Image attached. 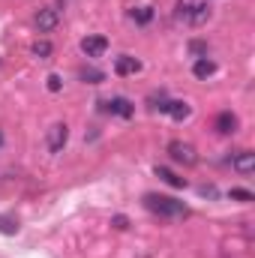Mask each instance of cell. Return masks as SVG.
<instances>
[{
  "label": "cell",
  "mask_w": 255,
  "mask_h": 258,
  "mask_svg": "<svg viewBox=\"0 0 255 258\" xmlns=\"http://www.w3.org/2000/svg\"><path fill=\"white\" fill-rule=\"evenodd\" d=\"M0 144H3V132H0Z\"/></svg>",
  "instance_id": "obj_22"
},
{
  "label": "cell",
  "mask_w": 255,
  "mask_h": 258,
  "mask_svg": "<svg viewBox=\"0 0 255 258\" xmlns=\"http://www.w3.org/2000/svg\"><path fill=\"white\" fill-rule=\"evenodd\" d=\"M48 90H51V93L60 90V75H48Z\"/></svg>",
  "instance_id": "obj_20"
},
{
  "label": "cell",
  "mask_w": 255,
  "mask_h": 258,
  "mask_svg": "<svg viewBox=\"0 0 255 258\" xmlns=\"http://www.w3.org/2000/svg\"><path fill=\"white\" fill-rule=\"evenodd\" d=\"M138 69H141V63H138L135 57H129V54H120V57L114 60V72H117V75H135Z\"/></svg>",
  "instance_id": "obj_10"
},
{
  "label": "cell",
  "mask_w": 255,
  "mask_h": 258,
  "mask_svg": "<svg viewBox=\"0 0 255 258\" xmlns=\"http://www.w3.org/2000/svg\"><path fill=\"white\" fill-rule=\"evenodd\" d=\"M168 156H171L174 162H180V165H195V162H198V150L192 147L189 141H180V138L168 144Z\"/></svg>",
  "instance_id": "obj_3"
},
{
  "label": "cell",
  "mask_w": 255,
  "mask_h": 258,
  "mask_svg": "<svg viewBox=\"0 0 255 258\" xmlns=\"http://www.w3.org/2000/svg\"><path fill=\"white\" fill-rule=\"evenodd\" d=\"M153 108H159L162 114H171L174 120H186V117H189V105H186V102H159V105H153Z\"/></svg>",
  "instance_id": "obj_8"
},
{
  "label": "cell",
  "mask_w": 255,
  "mask_h": 258,
  "mask_svg": "<svg viewBox=\"0 0 255 258\" xmlns=\"http://www.w3.org/2000/svg\"><path fill=\"white\" fill-rule=\"evenodd\" d=\"M111 225H114V228H120V231H123V228H129V219H126V216H120V213H117V216H114V219H111Z\"/></svg>",
  "instance_id": "obj_19"
},
{
  "label": "cell",
  "mask_w": 255,
  "mask_h": 258,
  "mask_svg": "<svg viewBox=\"0 0 255 258\" xmlns=\"http://www.w3.org/2000/svg\"><path fill=\"white\" fill-rule=\"evenodd\" d=\"M192 72H195V78H210V75L216 72V63H213L210 57H198L195 66H192Z\"/></svg>",
  "instance_id": "obj_13"
},
{
  "label": "cell",
  "mask_w": 255,
  "mask_h": 258,
  "mask_svg": "<svg viewBox=\"0 0 255 258\" xmlns=\"http://www.w3.org/2000/svg\"><path fill=\"white\" fill-rule=\"evenodd\" d=\"M156 177H159V180H165V183H168V186H174V189H183V186H186V180H183V177H177L174 171H168V168H162V165H156Z\"/></svg>",
  "instance_id": "obj_12"
},
{
  "label": "cell",
  "mask_w": 255,
  "mask_h": 258,
  "mask_svg": "<svg viewBox=\"0 0 255 258\" xmlns=\"http://www.w3.org/2000/svg\"><path fill=\"white\" fill-rule=\"evenodd\" d=\"M57 21H60L57 9H39V12H36V27H39L42 33L54 30V27H57Z\"/></svg>",
  "instance_id": "obj_7"
},
{
  "label": "cell",
  "mask_w": 255,
  "mask_h": 258,
  "mask_svg": "<svg viewBox=\"0 0 255 258\" xmlns=\"http://www.w3.org/2000/svg\"><path fill=\"white\" fill-rule=\"evenodd\" d=\"M231 168H234L237 174H252L255 171V153L252 150H237V153L231 156Z\"/></svg>",
  "instance_id": "obj_5"
},
{
  "label": "cell",
  "mask_w": 255,
  "mask_h": 258,
  "mask_svg": "<svg viewBox=\"0 0 255 258\" xmlns=\"http://www.w3.org/2000/svg\"><path fill=\"white\" fill-rule=\"evenodd\" d=\"M210 3L207 0H177V18L183 24H192V27H201L207 18H210Z\"/></svg>",
  "instance_id": "obj_2"
},
{
  "label": "cell",
  "mask_w": 255,
  "mask_h": 258,
  "mask_svg": "<svg viewBox=\"0 0 255 258\" xmlns=\"http://www.w3.org/2000/svg\"><path fill=\"white\" fill-rule=\"evenodd\" d=\"M105 108H108L111 114H117V117H132V111H135V108H132V102L123 99V96H114L111 102H105Z\"/></svg>",
  "instance_id": "obj_9"
},
{
  "label": "cell",
  "mask_w": 255,
  "mask_h": 258,
  "mask_svg": "<svg viewBox=\"0 0 255 258\" xmlns=\"http://www.w3.org/2000/svg\"><path fill=\"white\" fill-rule=\"evenodd\" d=\"M81 78H84V81H90V84H99L105 75H102L99 69H93V66H84V69H81Z\"/></svg>",
  "instance_id": "obj_15"
},
{
  "label": "cell",
  "mask_w": 255,
  "mask_h": 258,
  "mask_svg": "<svg viewBox=\"0 0 255 258\" xmlns=\"http://www.w3.org/2000/svg\"><path fill=\"white\" fill-rule=\"evenodd\" d=\"M0 231H3V234H15V231H18V222L9 219V216H0Z\"/></svg>",
  "instance_id": "obj_17"
},
{
  "label": "cell",
  "mask_w": 255,
  "mask_h": 258,
  "mask_svg": "<svg viewBox=\"0 0 255 258\" xmlns=\"http://www.w3.org/2000/svg\"><path fill=\"white\" fill-rule=\"evenodd\" d=\"M189 48H192V54H204V51H207V45H204V42H192Z\"/></svg>",
  "instance_id": "obj_21"
},
{
  "label": "cell",
  "mask_w": 255,
  "mask_h": 258,
  "mask_svg": "<svg viewBox=\"0 0 255 258\" xmlns=\"http://www.w3.org/2000/svg\"><path fill=\"white\" fill-rule=\"evenodd\" d=\"M231 198H234V201H252L255 195L249 192V189H231Z\"/></svg>",
  "instance_id": "obj_18"
},
{
  "label": "cell",
  "mask_w": 255,
  "mask_h": 258,
  "mask_svg": "<svg viewBox=\"0 0 255 258\" xmlns=\"http://www.w3.org/2000/svg\"><path fill=\"white\" fill-rule=\"evenodd\" d=\"M66 141H69V126L66 123H54L48 129V150L51 153H60L66 147Z\"/></svg>",
  "instance_id": "obj_4"
},
{
  "label": "cell",
  "mask_w": 255,
  "mask_h": 258,
  "mask_svg": "<svg viewBox=\"0 0 255 258\" xmlns=\"http://www.w3.org/2000/svg\"><path fill=\"white\" fill-rule=\"evenodd\" d=\"M132 21L135 24H150L153 21V6H135L132 9Z\"/></svg>",
  "instance_id": "obj_14"
},
{
  "label": "cell",
  "mask_w": 255,
  "mask_h": 258,
  "mask_svg": "<svg viewBox=\"0 0 255 258\" xmlns=\"http://www.w3.org/2000/svg\"><path fill=\"white\" fill-rule=\"evenodd\" d=\"M33 54H36V57H48V54H51V42H48V39L33 42Z\"/></svg>",
  "instance_id": "obj_16"
},
{
  "label": "cell",
  "mask_w": 255,
  "mask_h": 258,
  "mask_svg": "<svg viewBox=\"0 0 255 258\" xmlns=\"http://www.w3.org/2000/svg\"><path fill=\"white\" fill-rule=\"evenodd\" d=\"M105 48H108V39L105 36H84L81 39V51L87 57H99V54H105Z\"/></svg>",
  "instance_id": "obj_6"
},
{
  "label": "cell",
  "mask_w": 255,
  "mask_h": 258,
  "mask_svg": "<svg viewBox=\"0 0 255 258\" xmlns=\"http://www.w3.org/2000/svg\"><path fill=\"white\" fill-rule=\"evenodd\" d=\"M144 207L153 210V213H159V216H165V219H186V216H189V207H186L183 201L171 198V195L147 192L144 195Z\"/></svg>",
  "instance_id": "obj_1"
},
{
  "label": "cell",
  "mask_w": 255,
  "mask_h": 258,
  "mask_svg": "<svg viewBox=\"0 0 255 258\" xmlns=\"http://www.w3.org/2000/svg\"><path fill=\"white\" fill-rule=\"evenodd\" d=\"M216 132H222V135L237 132V117H234L231 111H222V114L216 117Z\"/></svg>",
  "instance_id": "obj_11"
}]
</instances>
